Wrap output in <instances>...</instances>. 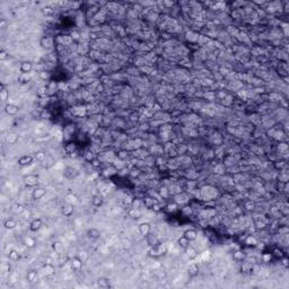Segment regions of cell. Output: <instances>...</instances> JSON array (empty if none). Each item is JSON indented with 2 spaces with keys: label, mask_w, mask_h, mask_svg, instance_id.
I'll return each instance as SVG.
<instances>
[{
  "label": "cell",
  "mask_w": 289,
  "mask_h": 289,
  "mask_svg": "<svg viewBox=\"0 0 289 289\" xmlns=\"http://www.w3.org/2000/svg\"><path fill=\"white\" fill-rule=\"evenodd\" d=\"M24 183L27 186H30V187H34L38 183V177L35 174H27L24 177Z\"/></svg>",
  "instance_id": "cell-1"
},
{
  "label": "cell",
  "mask_w": 289,
  "mask_h": 289,
  "mask_svg": "<svg viewBox=\"0 0 289 289\" xmlns=\"http://www.w3.org/2000/svg\"><path fill=\"white\" fill-rule=\"evenodd\" d=\"M166 251H167V248H166V246H165L164 244H156V245H154V247L151 248L150 253H151V255H154V256H161V255L165 254Z\"/></svg>",
  "instance_id": "cell-2"
},
{
  "label": "cell",
  "mask_w": 289,
  "mask_h": 289,
  "mask_svg": "<svg viewBox=\"0 0 289 289\" xmlns=\"http://www.w3.org/2000/svg\"><path fill=\"white\" fill-rule=\"evenodd\" d=\"M150 231H151V226L149 222H141L140 225H139V233L143 236V237H147L149 234H150Z\"/></svg>",
  "instance_id": "cell-3"
},
{
  "label": "cell",
  "mask_w": 289,
  "mask_h": 289,
  "mask_svg": "<svg viewBox=\"0 0 289 289\" xmlns=\"http://www.w3.org/2000/svg\"><path fill=\"white\" fill-rule=\"evenodd\" d=\"M17 163H18V165L22 166V167H24V166H28V165H31V164L33 163V157H32L31 155H23L22 157L18 158Z\"/></svg>",
  "instance_id": "cell-4"
},
{
  "label": "cell",
  "mask_w": 289,
  "mask_h": 289,
  "mask_svg": "<svg viewBox=\"0 0 289 289\" xmlns=\"http://www.w3.org/2000/svg\"><path fill=\"white\" fill-rule=\"evenodd\" d=\"M40 45L43 49H50L53 46V38L50 36H44L40 40Z\"/></svg>",
  "instance_id": "cell-5"
},
{
  "label": "cell",
  "mask_w": 289,
  "mask_h": 289,
  "mask_svg": "<svg viewBox=\"0 0 289 289\" xmlns=\"http://www.w3.org/2000/svg\"><path fill=\"white\" fill-rule=\"evenodd\" d=\"M45 193H46L45 189H43V187H36L32 192V198L34 200H41L42 198L45 196Z\"/></svg>",
  "instance_id": "cell-6"
},
{
  "label": "cell",
  "mask_w": 289,
  "mask_h": 289,
  "mask_svg": "<svg viewBox=\"0 0 289 289\" xmlns=\"http://www.w3.org/2000/svg\"><path fill=\"white\" fill-rule=\"evenodd\" d=\"M33 69V65L30 62V61H24L21 63V67H19V70H21V72L23 73V75H27V73H30L31 71Z\"/></svg>",
  "instance_id": "cell-7"
},
{
  "label": "cell",
  "mask_w": 289,
  "mask_h": 289,
  "mask_svg": "<svg viewBox=\"0 0 289 289\" xmlns=\"http://www.w3.org/2000/svg\"><path fill=\"white\" fill-rule=\"evenodd\" d=\"M63 175L67 178H75L78 175V171L75 167H66L63 171Z\"/></svg>",
  "instance_id": "cell-8"
},
{
  "label": "cell",
  "mask_w": 289,
  "mask_h": 289,
  "mask_svg": "<svg viewBox=\"0 0 289 289\" xmlns=\"http://www.w3.org/2000/svg\"><path fill=\"white\" fill-rule=\"evenodd\" d=\"M42 227V219L41 218H35L30 224V229L31 231H37Z\"/></svg>",
  "instance_id": "cell-9"
},
{
  "label": "cell",
  "mask_w": 289,
  "mask_h": 289,
  "mask_svg": "<svg viewBox=\"0 0 289 289\" xmlns=\"http://www.w3.org/2000/svg\"><path fill=\"white\" fill-rule=\"evenodd\" d=\"M184 237H186L190 242H193V241H196L198 238V231L196 229H187V231H184V235H183Z\"/></svg>",
  "instance_id": "cell-10"
},
{
  "label": "cell",
  "mask_w": 289,
  "mask_h": 289,
  "mask_svg": "<svg viewBox=\"0 0 289 289\" xmlns=\"http://www.w3.org/2000/svg\"><path fill=\"white\" fill-rule=\"evenodd\" d=\"M5 112H6L8 115L14 116L18 113V107L14 104H7L5 106Z\"/></svg>",
  "instance_id": "cell-11"
},
{
  "label": "cell",
  "mask_w": 289,
  "mask_h": 289,
  "mask_svg": "<svg viewBox=\"0 0 289 289\" xmlns=\"http://www.w3.org/2000/svg\"><path fill=\"white\" fill-rule=\"evenodd\" d=\"M199 271H200V266L198 263H192L189 266V269H187V272L190 275V277H196L199 275Z\"/></svg>",
  "instance_id": "cell-12"
},
{
  "label": "cell",
  "mask_w": 289,
  "mask_h": 289,
  "mask_svg": "<svg viewBox=\"0 0 289 289\" xmlns=\"http://www.w3.org/2000/svg\"><path fill=\"white\" fill-rule=\"evenodd\" d=\"M65 151H66L69 156L71 154H73V152H77V143L73 142V141L68 142V143L65 146Z\"/></svg>",
  "instance_id": "cell-13"
},
{
  "label": "cell",
  "mask_w": 289,
  "mask_h": 289,
  "mask_svg": "<svg viewBox=\"0 0 289 289\" xmlns=\"http://www.w3.org/2000/svg\"><path fill=\"white\" fill-rule=\"evenodd\" d=\"M87 236L91 238V240H97V238H100V236H101V231L100 229H97V228H89L88 231H87Z\"/></svg>",
  "instance_id": "cell-14"
},
{
  "label": "cell",
  "mask_w": 289,
  "mask_h": 289,
  "mask_svg": "<svg viewBox=\"0 0 289 289\" xmlns=\"http://www.w3.org/2000/svg\"><path fill=\"white\" fill-rule=\"evenodd\" d=\"M97 285L100 288H108V287H111V281L108 278L102 277L97 280Z\"/></svg>",
  "instance_id": "cell-15"
},
{
  "label": "cell",
  "mask_w": 289,
  "mask_h": 289,
  "mask_svg": "<svg viewBox=\"0 0 289 289\" xmlns=\"http://www.w3.org/2000/svg\"><path fill=\"white\" fill-rule=\"evenodd\" d=\"M62 215L63 216H66V217H70L72 213H73V206L72 205H70V203H67V205H65L63 207H62Z\"/></svg>",
  "instance_id": "cell-16"
},
{
  "label": "cell",
  "mask_w": 289,
  "mask_h": 289,
  "mask_svg": "<svg viewBox=\"0 0 289 289\" xmlns=\"http://www.w3.org/2000/svg\"><path fill=\"white\" fill-rule=\"evenodd\" d=\"M71 266L73 270H80L82 268V261L78 256H75L72 260H71Z\"/></svg>",
  "instance_id": "cell-17"
},
{
  "label": "cell",
  "mask_w": 289,
  "mask_h": 289,
  "mask_svg": "<svg viewBox=\"0 0 289 289\" xmlns=\"http://www.w3.org/2000/svg\"><path fill=\"white\" fill-rule=\"evenodd\" d=\"M3 226H5L6 229H14L17 226V220L14 219V218H8V219H6Z\"/></svg>",
  "instance_id": "cell-18"
},
{
  "label": "cell",
  "mask_w": 289,
  "mask_h": 289,
  "mask_svg": "<svg viewBox=\"0 0 289 289\" xmlns=\"http://www.w3.org/2000/svg\"><path fill=\"white\" fill-rule=\"evenodd\" d=\"M8 98H9V92L7 91V88L5 87V85L2 84L1 87H0V100L2 102H6Z\"/></svg>",
  "instance_id": "cell-19"
},
{
  "label": "cell",
  "mask_w": 289,
  "mask_h": 289,
  "mask_svg": "<svg viewBox=\"0 0 289 289\" xmlns=\"http://www.w3.org/2000/svg\"><path fill=\"white\" fill-rule=\"evenodd\" d=\"M103 202H104V200H103V198L101 197L100 194H95L92 198V205L94 207H101L103 205Z\"/></svg>",
  "instance_id": "cell-20"
},
{
  "label": "cell",
  "mask_w": 289,
  "mask_h": 289,
  "mask_svg": "<svg viewBox=\"0 0 289 289\" xmlns=\"http://www.w3.org/2000/svg\"><path fill=\"white\" fill-rule=\"evenodd\" d=\"M43 273L45 276H52L54 273V266L51 263H46L45 266H43Z\"/></svg>",
  "instance_id": "cell-21"
},
{
  "label": "cell",
  "mask_w": 289,
  "mask_h": 289,
  "mask_svg": "<svg viewBox=\"0 0 289 289\" xmlns=\"http://www.w3.org/2000/svg\"><path fill=\"white\" fill-rule=\"evenodd\" d=\"M8 257H9V260L12 261V262H16V261H18L19 260V257H21V254L18 253V251H16V250H10L9 251V253H8Z\"/></svg>",
  "instance_id": "cell-22"
},
{
  "label": "cell",
  "mask_w": 289,
  "mask_h": 289,
  "mask_svg": "<svg viewBox=\"0 0 289 289\" xmlns=\"http://www.w3.org/2000/svg\"><path fill=\"white\" fill-rule=\"evenodd\" d=\"M34 158L36 159V161H37V162H40V163L45 162V161H46V154L44 152V151H42V150L36 151V152H35Z\"/></svg>",
  "instance_id": "cell-23"
},
{
  "label": "cell",
  "mask_w": 289,
  "mask_h": 289,
  "mask_svg": "<svg viewBox=\"0 0 289 289\" xmlns=\"http://www.w3.org/2000/svg\"><path fill=\"white\" fill-rule=\"evenodd\" d=\"M185 250H186V254H187V256H189L190 259H196L198 255H199L197 250H194V248H193V247H191L190 245H189Z\"/></svg>",
  "instance_id": "cell-24"
},
{
  "label": "cell",
  "mask_w": 289,
  "mask_h": 289,
  "mask_svg": "<svg viewBox=\"0 0 289 289\" xmlns=\"http://www.w3.org/2000/svg\"><path fill=\"white\" fill-rule=\"evenodd\" d=\"M142 203H143L148 209H152L154 205H155V200L150 197H145L143 198V200H142Z\"/></svg>",
  "instance_id": "cell-25"
},
{
  "label": "cell",
  "mask_w": 289,
  "mask_h": 289,
  "mask_svg": "<svg viewBox=\"0 0 289 289\" xmlns=\"http://www.w3.org/2000/svg\"><path fill=\"white\" fill-rule=\"evenodd\" d=\"M36 278H37V272L35 271V270H31V271H28L27 272V275H26V279L28 280V281H31V282H33L36 280Z\"/></svg>",
  "instance_id": "cell-26"
},
{
  "label": "cell",
  "mask_w": 289,
  "mask_h": 289,
  "mask_svg": "<svg viewBox=\"0 0 289 289\" xmlns=\"http://www.w3.org/2000/svg\"><path fill=\"white\" fill-rule=\"evenodd\" d=\"M272 254L275 255L276 257H278V259H282V257L285 256L284 251H282L280 247H275V248H273V251H272Z\"/></svg>",
  "instance_id": "cell-27"
},
{
  "label": "cell",
  "mask_w": 289,
  "mask_h": 289,
  "mask_svg": "<svg viewBox=\"0 0 289 289\" xmlns=\"http://www.w3.org/2000/svg\"><path fill=\"white\" fill-rule=\"evenodd\" d=\"M75 132V124H67L66 127H65V133L67 135V136H72V133Z\"/></svg>",
  "instance_id": "cell-28"
},
{
  "label": "cell",
  "mask_w": 289,
  "mask_h": 289,
  "mask_svg": "<svg viewBox=\"0 0 289 289\" xmlns=\"http://www.w3.org/2000/svg\"><path fill=\"white\" fill-rule=\"evenodd\" d=\"M178 245H180L181 247H183V248H186V247L190 245V241H189L186 237L182 236V237L178 240Z\"/></svg>",
  "instance_id": "cell-29"
},
{
  "label": "cell",
  "mask_w": 289,
  "mask_h": 289,
  "mask_svg": "<svg viewBox=\"0 0 289 289\" xmlns=\"http://www.w3.org/2000/svg\"><path fill=\"white\" fill-rule=\"evenodd\" d=\"M170 192L173 193V194H175V196H178V194L182 193V189H181V186H178V185H173V186L170 187Z\"/></svg>",
  "instance_id": "cell-30"
},
{
  "label": "cell",
  "mask_w": 289,
  "mask_h": 289,
  "mask_svg": "<svg viewBox=\"0 0 289 289\" xmlns=\"http://www.w3.org/2000/svg\"><path fill=\"white\" fill-rule=\"evenodd\" d=\"M129 215H130V217H131V218H133V219H136V218H139V217L141 216L140 209H133V208H132L131 210H130Z\"/></svg>",
  "instance_id": "cell-31"
},
{
  "label": "cell",
  "mask_w": 289,
  "mask_h": 289,
  "mask_svg": "<svg viewBox=\"0 0 289 289\" xmlns=\"http://www.w3.org/2000/svg\"><path fill=\"white\" fill-rule=\"evenodd\" d=\"M49 94V91H47V86H42L37 89V95L40 97H45V95Z\"/></svg>",
  "instance_id": "cell-32"
},
{
  "label": "cell",
  "mask_w": 289,
  "mask_h": 289,
  "mask_svg": "<svg viewBox=\"0 0 289 289\" xmlns=\"http://www.w3.org/2000/svg\"><path fill=\"white\" fill-rule=\"evenodd\" d=\"M245 244H246V245H250V246H255V245L257 244V241H256V238L253 237V236H247L246 240H245Z\"/></svg>",
  "instance_id": "cell-33"
},
{
  "label": "cell",
  "mask_w": 289,
  "mask_h": 289,
  "mask_svg": "<svg viewBox=\"0 0 289 289\" xmlns=\"http://www.w3.org/2000/svg\"><path fill=\"white\" fill-rule=\"evenodd\" d=\"M182 213L186 216V217H190V216H192V213H193V210L192 208L190 207V206H185L184 208L182 209Z\"/></svg>",
  "instance_id": "cell-34"
},
{
  "label": "cell",
  "mask_w": 289,
  "mask_h": 289,
  "mask_svg": "<svg viewBox=\"0 0 289 289\" xmlns=\"http://www.w3.org/2000/svg\"><path fill=\"white\" fill-rule=\"evenodd\" d=\"M141 205H142V201L140 199H133L132 202H131V206H132L133 209H140Z\"/></svg>",
  "instance_id": "cell-35"
},
{
  "label": "cell",
  "mask_w": 289,
  "mask_h": 289,
  "mask_svg": "<svg viewBox=\"0 0 289 289\" xmlns=\"http://www.w3.org/2000/svg\"><path fill=\"white\" fill-rule=\"evenodd\" d=\"M96 157H95V155H94V152L93 151H86V154H85V159L87 161V162H92L93 159H95Z\"/></svg>",
  "instance_id": "cell-36"
},
{
  "label": "cell",
  "mask_w": 289,
  "mask_h": 289,
  "mask_svg": "<svg viewBox=\"0 0 289 289\" xmlns=\"http://www.w3.org/2000/svg\"><path fill=\"white\" fill-rule=\"evenodd\" d=\"M53 250L57 253H61L63 251V247H62V245L59 243V242H56V243H53Z\"/></svg>",
  "instance_id": "cell-37"
},
{
  "label": "cell",
  "mask_w": 289,
  "mask_h": 289,
  "mask_svg": "<svg viewBox=\"0 0 289 289\" xmlns=\"http://www.w3.org/2000/svg\"><path fill=\"white\" fill-rule=\"evenodd\" d=\"M40 78L41 79H43V80H47V79H50V72L49 71H41L40 72Z\"/></svg>",
  "instance_id": "cell-38"
},
{
  "label": "cell",
  "mask_w": 289,
  "mask_h": 289,
  "mask_svg": "<svg viewBox=\"0 0 289 289\" xmlns=\"http://www.w3.org/2000/svg\"><path fill=\"white\" fill-rule=\"evenodd\" d=\"M7 141H8L9 143H15V142L17 141V135H15V133H10V135L7 137Z\"/></svg>",
  "instance_id": "cell-39"
},
{
  "label": "cell",
  "mask_w": 289,
  "mask_h": 289,
  "mask_svg": "<svg viewBox=\"0 0 289 289\" xmlns=\"http://www.w3.org/2000/svg\"><path fill=\"white\" fill-rule=\"evenodd\" d=\"M159 193H161V196H162L163 198H167L170 194H171L170 190H168V189H166V187H162V189H161V191H159Z\"/></svg>",
  "instance_id": "cell-40"
},
{
  "label": "cell",
  "mask_w": 289,
  "mask_h": 289,
  "mask_svg": "<svg viewBox=\"0 0 289 289\" xmlns=\"http://www.w3.org/2000/svg\"><path fill=\"white\" fill-rule=\"evenodd\" d=\"M25 243H26V245H27L28 247H33L35 245V241H34V238H32V237H27V238L25 240Z\"/></svg>",
  "instance_id": "cell-41"
},
{
  "label": "cell",
  "mask_w": 289,
  "mask_h": 289,
  "mask_svg": "<svg viewBox=\"0 0 289 289\" xmlns=\"http://www.w3.org/2000/svg\"><path fill=\"white\" fill-rule=\"evenodd\" d=\"M117 157L120 158V159H126L128 157V151L127 150H120L119 151V154H117Z\"/></svg>",
  "instance_id": "cell-42"
},
{
  "label": "cell",
  "mask_w": 289,
  "mask_h": 289,
  "mask_svg": "<svg viewBox=\"0 0 289 289\" xmlns=\"http://www.w3.org/2000/svg\"><path fill=\"white\" fill-rule=\"evenodd\" d=\"M129 120H130L131 122H137V121L139 120V114L138 113H136V112H135V113H132L131 115L129 116Z\"/></svg>",
  "instance_id": "cell-43"
},
{
  "label": "cell",
  "mask_w": 289,
  "mask_h": 289,
  "mask_svg": "<svg viewBox=\"0 0 289 289\" xmlns=\"http://www.w3.org/2000/svg\"><path fill=\"white\" fill-rule=\"evenodd\" d=\"M7 57H8V53H7V51L2 49V50L0 51V60H2V61H3L5 59H7Z\"/></svg>",
  "instance_id": "cell-44"
},
{
  "label": "cell",
  "mask_w": 289,
  "mask_h": 289,
  "mask_svg": "<svg viewBox=\"0 0 289 289\" xmlns=\"http://www.w3.org/2000/svg\"><path fill=\"white\" fill-rule=\"evenodd\" d=\"M91 164H92L93 167H95V168H96V167H100V166H101V162H100V161H98L97 158L93 159L92 162H91Z\"/></svg>",
  "instance_id": "cell-45"
},
{
  "label": "cell",
  "mask_w": 289,
  "mask_h": 289,
  "mask_svg": "<svg viewBox=\"0 0 289 289\" xmlns=\"http://www.w3.org/2000/svg\"><path fill=\"white\" fill-rule=\"evenodd\" d=\"M15 208H16L15 210H16V211H17L18 213H21V212H22V211L24 210V208H23V206H22V205H16V206H15Z\"/></svg>",
  "instance_id": "cell-46"
},
{
  "label": "cell",
  "mask_w": 289,
  "mask_h": 289,
  "mask_svg": "<svg viewBox=\"0 0 289 289\" xmlns=\"http://www.w3.org/2000/svg\"><path fill=\"white\" fill-rule=\"evenodd\" d=\"M71 38L78 40V38H79V34H78V33H72V34H71Z\"/></svg>",
  "instance_id": "cell-47"
},
{
  "label": "cell",
  "mask_w": 289,
  "mask_h": 289,
  "mask_svg": "<svg viewBox=\"0 0 289 289\" xmlns=\"http://www.w3.org/2000/svg\"><path fill=\"white\" fill-rule=\"evenodd\" d=\"M284 166H286L285 162H280V164H277V167H278V168H284Z\"/></svg>",
  "instance_id": "cell-48"
},
{
  "label": "cell",
  "mask_w": 289,
  "mask_h": 289,
  "mask_svg": "<svg viewBox=\"0 0 289 289\" xmlns=\"http://www.w3.org/2000/svg\"><path fill=\"white\" fill-rule=\"evenodd\" d=\"M282 259H284V262H282V264H284L285 266H288V260H287V259H286L285 256H284Z\"/></svg>",
  "instance_id": "cell-49"
},
{
  "label": "cell",
  "mask_w": 289,
  "mask_h": 289,
  "mask_svg": "<svg viewBox=\"0 0 289 289\" xmlns=\"http://www.w3.org/2000/svg\"><path fill=\"white\" fill-rule=\"evenodd\" d=\"M168 208H170L168 210H173L174 211V210L176 209V205H173V206H172V205H170V206H168Z\"/></svg>",
  "instance_id": "cell-50"
},
{
  "label": "cell",
  "mask_w": 289,
  "mask_h": 289,
  "mask_svg": "<svg viewBox=\"0 0 289 289\" xmlns=\"http://www.w3.org/2000/svg\"><path fill=\"white\" fill-rule=\"evenodd\" d=\"M163 5H166V6H173V2H166V1H164V2H163Z\"/></svg>",
  "instance_id": "cell-51"
},
{
  "label": "cell",
  "mask_w": 289,
  "mask_h": 289,
  "mask_svg": "<svg viewBox=\"0 0 289 289\" xmlns=\"http://www.w3.org/2000/svg\"><path fill=\"white\" fill-rule=\"evenodd\" d=\"M5 24H6V22H5V21H3V19H2V21H1V24H0V26H1V27H2V28H3V26H5Z\"/></svg>",
  "instance_id": "cell-52"
}]
</instances>
